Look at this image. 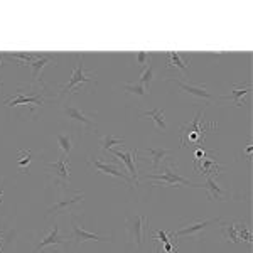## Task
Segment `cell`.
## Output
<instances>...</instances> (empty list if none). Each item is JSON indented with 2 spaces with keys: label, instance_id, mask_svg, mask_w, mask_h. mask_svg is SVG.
<instances>
[{
  "label": "cell",
  "instance_id": "cell-2",
  "mask_svg": "<svg viewBox=\"0 0 253 253\" xmlns=\"http://www.w3.org/2000/svg\"><path fill=\"white\" fill-rule=\"evenodd\" d=\"M145 179H154V186H169V187H179V186H189V187H203V184H194L189 179L182 177L179 174L177 166L172 161H166L164 164L159 167V172L147 174Z\"/></svg>",
  "mask_w": 253,
  "mask_h": 253
},
{
  "label": "cell",
  "instance_id": "cell-30",
  "mask_svg": "<svg viewBox=\"0 0 253 253\" xmlns=\"http://www.w3.org/2000/svg\"><path fill=\"white\" fill-rule=\"evenodd\" d=\"M154 250H156V253H162V248H161V245H159V242H154Z\"/></svg>",
  "mask_w": 253,
  "mask_h": 253
},
{
  "label": "cell",
  "instance_id": "cell-6",
  "mask_svg": "<svg viewBox=\"0 0 253 253\" xmlns=\"http://www.w3.org/2000/svg\"><path fill=\"white\" fill-rule=\"evenodd\" d=\"M63 113L68 117V120L78 124L83 128L84 133H96L98 132V125L95 122V115L93 113H86L81 108H78L76 105L71 103H64L63 105Z\"/></svg>",
  "mask_w": 253,
  "mask_h": 253
},
{
  "label": "cell",
  "instance_id": "cell-17",
  "mask_svg": "<svg viewBox=\"0 0 253 253\" xmlns=\"http://www.w3.org/2000/svg\"><path fill=\"white\" fill-rule=\"evenodd\" d=\"M167 68L174 69L179 73H186L191 66L189 54H182V52H167Z\"/></svg>",
  "mask_w": 253,
  "mask_h": 253
},
{
  "label": "cell",
  "instance_id": "cell-5",
  "mask_svg": "<svg viewBox=\"0 0 253 253\" xmlns=\"http://www.w3.org/2000/svg\"><path fill=\"white\" fill-rule=\"evenodd\" d=\"M166 81H169V83H174L175 86L181 89L182 95L189 96L191 100H194V101L211 103V101L216 100V96L210 91V89H208L206 84H201V83H187V81L175 80V78H166Z\"/></svg>",
  "mask_w": 253,
  "mask_h": 253
},
{
  "label": "cell",
  "instance_id": "cell-8",
  "mask_svg": "<svg viewBox=\"0 0 253 253\" xmlns=\"http://www.w3.org/2000/svg\"><path fill=\"white\" fill-rule=\"evenodd\" d=\"M214 223H219V219H189V221H184L177 230L170 231L174 235V238H181V236H191L194 240H201L203 233L208 230V226Z\"/></svg>",
  "mask_w": 253,
  "mask_h": 253
},
{
  "label": "cell",
  "instance_id": "cell-19",
  "mask_svg": "<svg viewBox=\"0 0 253 253\" xmlns=\"http://www.w3.org/2000/svg\"><path fill=\"white\" fill-rule=\"evenodd\" d=\"M142 118H147V120H152L156 124L157 130H161L162 133H166L169 130V125H167V120H166V115L162 110L159 108H154V110H149V112H142L140 113Z\"/></svg>",
  "mask_w": 253,
  "mask_h": 253
},
{
  "label": "cell",
  "instance_id": "cell-26",
  "mask_svg": "<svg viewBox=\"0 0 253 253\" xmlns=\"http://www.w3.org/2000/svg\"><path fill=\"white\" fill-rule=\"evenodd\" d=\"M221 233H223V238L230 243H240L238 236H236V231H235V221L233 223H221Z\"/></svg>",
  "mask_w": 253,
  "mask_h": 253
},
{
  "label": "cell",
  "instance_id": "cell-24",
  "mask_svg": "<svg viewBox=\"0 0 253 253\" xmlns=\"http://www.w3.org/2000/svg\"><path fill=\"white\" fill-rule=\"evenodd\" d=\"M124 91L126 95H135V96H142V98H147L149 96V89H147L144 84L140 83H130V84H125L124 86Z\"/></svg>",
  "mask_w": 253,
  "mask_h": 253
},
{
  "label": "cell",
  "instance_id": "cell-33",
  "mask_svg": "<svg viewBox=\"0 0 253 253\" xmlns=\"http://www.w3.org/2000/svg\"><path fill=\"white\" fill-rule=\"evenodd\" d=\"M2 196H3V189H0V203H2Z\"/></svg>",
  "mask_w": 253,
  "mask_h": 253
},
{
  "label": "cell",
  "instance_id": "cell-1",
  "mask_svg": "<svg viewBox=\"0 0 253 253\" xmlns=\"http://www.w3.org/2000/svg\"><path fill=\"white\" fill-rule=\"evenodd\" d=\"M216 128H218V125L213 124V122L211 124L205 122V112H198L191 124L182 125L181 144L182 147H201L206 138V133Z\"/></svg>",
  "mask_w": 253,
  "mask_h": 253
},
{
  "label": "cell",
  "instance_id": "cell-29",
  "mask_svg": "<svg viewBox=\"0 0 253 253\" xmlns=\"http://www.w3.org/2000/svg\"><path fill=\"white\" fill-rule=\"evenodd\" d=\"M252 152H253L252 138H248V144H247V149H245V159H247V161H252Z\"/></svg>",
  "mask_w": 253,
  "mask_h": 253
},
{
  "label": "cell",
  "instance_id": "cell-21",
  "mask_svg": "<svg viewBox=\"0 0 253 253\" xmlns=\"http://www.w3.org/2000/svg\"><path fill=\"white\" fill-rule=\"evenodd\" d=\"M56 142H58L59 150L63 152L64 157H71V152L75 150V137L71 133H58L56 135Z\"/></svg>",
  "mask_w": 253,
  "mask_h": 253
},
{
  "label": "cell",
  "instance_id": "cell-7",
  "mask_svg": "<svg viewBox=\"0 0 253 253\" xmlns=\"http://www.w3.org/2000/svg\"><path fill=\"white\" fill-rule=\"evenodd\" d=\"M125 226L130 243H133L140 250L144 247L145 233L149 231V218L145 214H137L133 218H126Z\"/></svg>",
  "mask_w": 253,
  "mask_h": 253
},
{
  "label": "cell",
  "instance_id": "cell-23",
  "mask_svg": "<svg viewBox=\"0 0 253 253\" xmlns=\"http://www.w3.org/2000/svg\"><path fill=\"white\" fill-rule=\"evenodd\" d=\"M120 144H125V138H122V137H113L112 133L100 137V149H101V152H107V150H112V149H113V145H120Z\"/></svg>",
  "mask_w": 253,
  "mask_h": 253
},
{
  "label": "cell",
  "instance_id": "cell-10",
  "mask_svg": "<svg viewBox=\"0 0 253 253\" xmlns=\"http://www.w3.org/2000/svg\"><path fill=\"white\" fill-rule=\"evenodd\" d=\"M68 240L75 245L76 248L80 247L83 242L86 240H93V242H112V236H101L96 233H89V231L84 230L83 226H80L78 219H76L75 214H71V235L68 236Z\"/></svg>",
  "mask_w": 253,
  "mask_h": 253
},
{
  "label": "cell",
  "instance_id": "cell-27",
  "mask_svg": "<svg viewBox=\"0 0 253 253\" xmlns=\"http://www.w3.org/2000/svg\"><path fill=\"white\" fill-rule=\"evenodd\" d=\"M32 162V152L31 150H20L19 159H17V166L20 167V172H27L29 166Z\"/></svg>",
  "mask_w": 253,
  "mask_h": 253
},
{
  "label": "cell",
  "instance_id": "cell-9",
  "mask_svg": "<svg viewBox=\"0 0 253 253\" xmlns=\"http://www.w3.org/2000/svg\"><path fill=\"white\" fill-rule=\"evenodd\" d=\"M88 166L93 167L95 170H98L100 174H107V175H112V177L115 179H120V181L126 182V186L128 187H133V181L130 175L125 174L124 167H117L113 164H108V162L101 161V159H95V157H88Z\"/></svg>",
  "mask_w": 253,
  "mask_h": 253
},
{
  "label": "cell",
  "instance_id": "cell-4",
  "mask_svg": "<svg viewBox=\"0 0 253 253\" xmlns=\"http://www.w3.org/2000/svg\"><path fill=\"white\" fill-rule=\"evenodd\" d=\"M47 177L51 184H56L63 191L69 189L71 186V169H69V159L61 156L56 162H47Z\"/></svg>",
  "mask_w": 253,
  "mask_h": 253
},
{
  "label": "cell",
  "instance_id": "cell-14",
  "mask_svg": "<svg viewBox=\"0 0 253 253\" xmlns=\"http://www.w3.org/2000/svg\"><path fill=\"white\" fill-rule=\"evenodd\" d=\"M145 154L147 156H140L138 159H140V161H149L150 159L152 170H159V167H161L167 159H169V156L172 154V150L170 149H154V147H149V149L145 150Z\"/></svg>",
  "mask_w": 253,
  "mask_h": 253
},
{
  "label": "cell",
  "instance_id": "cell-25",
  "mask_svg": "<svg viewBox=\"0 0 253 253\" xmlns=\"http://www.w3.org/2000/svg\"><path fill=\"white\" fill-rule=\"evenodd\" d=\"M235 231L240 242L252 243V231H250V228H248V224H245L242 221H235Z\"/></svg>",
  "mask_w": 253,
  "mask_h": 253
},
{
  "label": "cell",
  "instance_id": "cell-20",
  "mask_svg": "<svg viewBox=\"0 0 253 253\" xmlns=\"http://www.w3.org/2000/svg\"><path fill=\"white\" fill-rule=\"evenodd\" d=\"M206 184H203V189L208 191V198L210 199H219V201H226V193L221 191V187L216 184L214 175H206Z\"/></svg>",
  "mask_w": 253,
  "mask_h": 253
},
{
  "label": "cell",
  "instance_id": "cell-15",
  "mask_svg": "<svg viewBox=\"0 0 253 253\" xmlns=\"http://www.w3.org/2000/svg\"><path fill=\"white\" fill-rule=\"evenodd\" d=\"M110 152H112L115 157L122 159V162H124V164L126 166V169H128L130 177L135 179V184L138 186V169H137V166H135V159H133L138 154V150L135 149V150H128V152H122V150L112 149Z\"/></svg>",
  "mask_w": 253,
  "mask_h": 253
},
{
  "label": "cell",
  "instance_id": "cell-22",
  "mask_svg": "<svg viewBox=\"0 0 253 253\" xmlns=\"http://www.w3.org/2000/svg\"><path fill=\"white\" fill-rule=\"evenodd\" d=\"M156 56L152 54V58H150V61H149V64L144 68V71H142V75H140V81L138 83L140 84H144V86L149 89V84L152 83L154 81V78H156Z\"/></svg>",
  "mask_w": 253,
  "mask_h": 253
},
{
  "label": "cell",
  "instance_id": "cell-18",
  "mask_svg": "<svg viewBox=\"0 0 253 253\" xmlns=\"http://www.w3.org/2000/svg\"><path fill=\"white\" fill-rule=\"evenodd\" d=\"M66 243H69L68 236H61L59 235V226L58 224H54V228H52L51 233H49L47 236H44V238L39 242L38 247L34 248V253H38L41 248L49 247V245H66Z\"/></svg>",
  "mask_w": 253,
  "mask_h": 253
},
{
  "label": "cell",
  "instance_id": "cell-3",
  "mask_svg": "<svg viewBox=\"0 0 253 253\" xmlns=\"http://www.w3.org/2000/svg\"><path fill=\"white\" fill-rule=\"evenodd\" d=\"M76 58H78V63H76L75 71H73V75H71V78H69L68 83L59 89V96H64L66 93H71L75 88L83 86V84H96L98 83L96 76L93 75V73L84 71V63H83L84 54L83 52H78Z\"/></svg>",
  "mask_w": 253,
  "mask_h": 253
},
{
  "label": "cell",
  "instance_id": "cell-12",
  "mask_svg": "<svg viewBox=\"0 0 253 253\" xmlns=\"http://www.w3.org/2000/svg\"><path fill=\"white\" fill-rule=\"evenodd\" d=\"M83 199H84V193H78L73 196V198H61L58 203H54L47 210V218L59 216V214H75V206L83 201Z\"/></svg>",
  "mask_w": 253,
  "mask_h": 253
},
{
  "label": "cell",
  "instance_id": "cell-28",
  "mask_svg": "<svg viewBox=\"0 0 253 253\" xmlns=\"http://www.w3.org/2000/svg\"><path fill=\"white\" fill-rule=\"evenodd\" d=\"M150 58H152V54H149V52H135V54H133V61L142 68H145L147 64H149Z\"/></svg>",
  "mask_w": 253,
  "mask_h": 253
},
{
  "label": "cell",
  "instance_id": "cell-11",
  "mask_svg": "<svg viewBox=\"0 0 253 253\" xmlns=\"http://www.w3.org/2000/svg\"><path fill=\"white\" fill-rule=\"evenodd\" d=\"M46 103V98H44V93H38L32 91L31 95H26L24 89H17V96H12L9 100H5L7 107H19V105H26V107H31L32 113H34V107H42Z\"/></svg>",
  "mask_w": 253,
  "mask_h": 253
},
{
  "label": "cell",
  "instance_id": "cell-32",
  "mask_svg": "<svg viewBox=\"0 0 253 253\" xmlns=\"http://www.w3.org/2000/svg\"><path fill=\"white\" fill-rule=\"evenodd\" d=\"M2 59H3V54H0V66H2ZM0 88H2V83H0Z\"/></svg>",
  "mask_w": 253,
  "mask_h": 253
},
{
  "label": "cell",
  "instance_id": "cell-16",
  "mask_svg": "<svg viewBox=\"0 0 253 253\" xmlns=\"http://www.w3.org/2000/svg\"><path fill=\"white\" fill-rule=\"evenodd\" d=\"M250 91H252V81H247V83L233 84V88H231L230 95H224L221 98H224V100L233 101L235 107H243V105H245V96H247Z\"/></svg>",
  "mask_w": 253,
  "mask_h": 253
},
{
  "label": "cell",
  "instance_id": "cell-31",
  "mask_svg": "<svg viewBox=\"0 0 253 253\" xmlns=\"http://www.w3.org/2000/svg\"><path fill=\"white\" fill-rule=\"evenodd\" d=\"M2 238H3V233H0V243H2V242H3V240H2ZM0 253H2V247H0Z\"/></svg>",
  "mask_w": 253,
  "mask_h": 253
},
{
  "label": "cell",
  "instance_id": "cell-13",
  "mask_svg": "<svg viewBox=\"0 0 253 253\" xmlns=\"http://www.w3.org/2000/svg\"><path fill=\"white\" fill-rule=\"evenodd\" d=\"M52 61H58V56H52V54H39V58L36 61H32L31 64H27V68L32 69V81L34 83H41V88H46L44 86V81H42V69L47 66L49 63Z\"/></svg>",
  "mask_w": 253,
  "mask_h": 253
}]
</instances>
